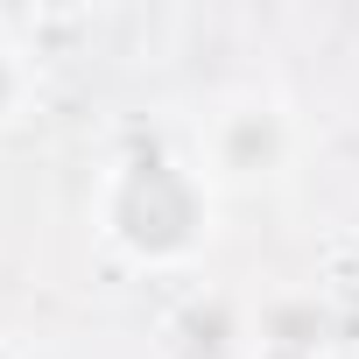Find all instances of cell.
<instances>
[{"mask_svg":"<svg viewBox=\"0 0 359 359\" xmlns=\"http://www.w3.org/2000/svg\"><path fill=\"white\" fill-rule=\"evenodd\" d=\"M99 233L141 268H176V261L205 254L212 176L198 169V155H169V148L113 155L106 184H99Z\"/></svg>","mask_w":359,"mask_h":359,"instance_id":"obj_1","label":"cell"},{"mask_svg":"<svg viewBox=\"0 0 359 359\" xmlns=\"http://www.w3.org/2000/svg\"><path fill=\"white\" fill-rule=\"evenodd\" d=\"M296 162V113L275 92H226L198 127V169L212 191H254Z\"/></svg>","mask_w":359,"mask_h":359,"instance_id":"obj_2","label":"cell"},{"mask_svg":"<svg viewBox=\"0 0 359 359\" xmlns=\"http://www.w3.org/2000/svg\"><path fill=\"white\" fill-rule=\"evenodd\" d=\"M29 92H36V71H29L22 43H15L8 29H0V127H15V120H22Z\"/></svg>","mask_w":359,"mask_h":359,"instance_id":"obj_3","label":"cell"},{"mask_svg":"<svg viewBox=\"0 0 359 359\" xmlns=\"http://www.w3.org/2000/svg\"><path fill=\"white\" fill-rule=\"evenodd\" d=\"M261 359H317V345L310 338H275V345H261Z\"/></svg>","mask_w":359,"mask_h":359,"instance_id":"obj_4","label":"cell"},{"mask_svg":"<svg viewBox=\"0 0 359 359\" xmlns=\"http://www.w3.org/2000/svg\"><path fill=\"white\" fill-rule=\"evenodd\" d=\"M0 359H15V352H0Z\"/></svg>","mask_w":359,"mask_h":359,"instance_id":"obj_5","label":"cell"}]
</instances>
